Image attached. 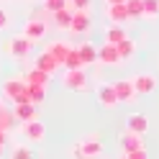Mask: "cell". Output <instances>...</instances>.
I'll return each instance as SVG.
<instances>
[{
  "label": "cell",
  "mask_w": 159,
  "mask_h": 159,
  "mask_svg": "<svg viewBox=\"0 0 159 159\" xmlns=\"http://www.w3.org/2000/svg\"><path fill=\"white\" fill-rule=\"evenodd\" d=\"M62 85L67 87V90H75V93L87 90V75H85V69H64Z\"/></svg>",
  "instance_id": "obj_1"
},
{
  "label": "cell",
  "mask_w": 159,
  "mask_h": 159,
  "mask_svg": "<svg viewBox=\"0 0 159 159\" xmlns=\"http://www.w3.org/2000/svg\"><path fill=\"white\" fill-rule=\"evenodd\" d=\"M21 128H23V139L28 144H41L46 139V126H44V121H39V118H34V121H28V123H21Z\"/></svg>",
  "instance_id": "obj_2"
},
{
  "label": "cell",
  "mask_w": 159,
  "mask_h": 159,
  "mask_svg": "<svg viewBox=\"0 0 159 159\" xmlns=\"http://www.w3.org/2000/svg\"><path fill=\"white\" fill-rule=\"evenodd\" d=\"M69 31L77 34V36H87V34L93 31V18H90V13H85V11H75L72 23H69Z\"/></svg>",
  "instance_id": "obj_3"
},
{
  "label": "cell",
  "mask_w": 159,
  "mask_h": 159,
  "mask_svg": "<svg viewBox=\"0 0 159 159\" xmlns=\"http://www.w3.org/2000/svg\"><path fill=\"white\" fill-rule=\"evenodd\" d=\"M31 49H34V41H28L23 36H13L11 41H8V54L13 59H26L31 54Z\"/></svg>",
  "instance_id": "obj_4"
},
{
  "label": "cell",
  "mask_w": 159,
  "mask_h": 159,
  "mask_svg": "<svg viewBox=\"0 0 159 159\" xmlns=\"http://www.w3.org/2000/svg\"><path fill=\"white\" fill-rule=\"evenodd\" d=\"M113 90H116V98H118V103H134L136 100V90H134V82H131V77H126V80H118V82H113Z\"/></svg>",
  "instance_id": "obj_5"
},
{
  "label": "cell",
  "mask_w": 159,
  "mask_h": 159,
  "mask_svg": "<svg viewBox=\"0 0 159 159\" xmlns=\"http://www.w3.org/2000/svg\"><path fill=\"white\" fill-rule=\"evenodd\" d=\"M95 98H98V103H100L103 108H108V111H113V108L118 105L116 90H113V85H108V82H100V85H98V90H95Z\"/></svg>",
  "instance_id": "obj_6"
},
{
  "label": "cell",
  "mask_w": 159,
  "mask_h": 159,
  "mask_svg": "<svg viewBox=\"0 0 159 159\" xmlns=\"http://www.w3.org/2000/svg\"><path fill=\"white\" fill-rule=\"evenodd\" d=\"M77 149H80V154L87 157V159H98V157L103 154V144H100V139H98V136L82 139V141L77 144Z\"/></svg>",
  "instance_id": "obj_7"
},
{
  "label": "cell",
  "mask_w": 159,
  "mask_h": 159,
  "mask_svg": "<svg viewBox=\"0 0 159 159\" xmlns=\"http://www.w3.org/2000/svg\"><path fill=\"white\" fill-rule=\"evenodd\" d=\"M23 39H28V41H39V39L46 36V23L39 21V18H28L26 26H23Z\"/></svg>",
  "instance_id": "obj_8"
},
{
  "label": "cell",
  "mask_w": 159,
  "mask_h": 159,
  "mask_svg": "<svg viewBox=\"0 0 159 159\" xmlns=\"http://www.w3.org/2000/svg\"><path fill=\"white\" fill-rule=\"evenodd\" d=\"M131 82H134L136 95H149V93L157 90V77L154 75H136V77H131Z\"/></svg>",
  "instance_id": "obj_9"
},
{
  "label": "cell",
  "mask_w": 159,
  "mask_h": 159,
  "mask_svg": "<svg viewBox=\"0 0 159 159\" xmlns=\"http://www.w3.org/2000/svg\"><path fill=\"white\" fill-rule=\"evenodd\" d=\"M98 62L105 67H116V64H121V57H118L113 44H103V46H98Z\"/></svg>",
  "instance_id": "obj_10"
},
{
  "label": "cell",
  "mask_w": 159,
  "mask_h": 159,
  "mask_svg": "<svg viewBox=\"0 0 159 159\" xmlns=\"http://www.w3.org/2000/svg\"><path fill=\"white\" fill-rule=\"evenodd\" d=\"M126 131L144 136V134L149 131V118H146L144 113H131V116H128V121H126Z\"/></svg>",
  "instance_id": "obj_11"
},
{
  "label": "cell",
  "mask_w": 159,
  "mask_h": 159,
  "mask_svg": "<svg viewBox=\"0 0 159 159\" xmlns=\"http://www.w3.org/2000/svg\"><path fill=\"white\" fill-rule=\"evenodd\" d=\"M118 146H121V152L128 154V152H136V149H144V141L139 134H131V131H123L121 139H118Z\"/></svg>",
  "instance_id": "obj_12"
},
{
  "label": "cell",
  "mask_w": 159,
  "mask_h": 159,
  "mask_svg": "<svg viewBox=\"0 0 159 159\" xmlns=\"http://www.w3.org/2000/svg\"><path fill=\"white\" fill-rule=\"evenodd\" d=\"M77 54H80V62H82V67L95 64V62H98V46H95L93 41L80 44V46H77Z\"/></svg>",
  "instance_id": "obj_13"
},
{
  "label": "cell",
  "mask_w": 159,
  "mask_h": 159,
  "mask_svg": "<svg viewBox=\"0 0 159 159\" xmlns=\"http://www.w3.org/2000/svg\"><path fill=\"white\" fill-rule=\"evenodd\" d=\"M13 121H21V123H28L36 118V105L31 103H23V105H13Z\"/></svg>",
  "instance_id": "obj_14"
},
{
  "label": "cell",
  "mask_w": 159,
  "mask_h": 159,
  "mask_svg": "<svg viewBox=\"0 0 159 159\" xmlns=\"http://www.w3.org/2000/svg\"><path fill=\"white\" fill-rule=\"evenodd\" d=\"M23 87H26V80H23V77H11V80H5V82H3V98L13 100V98L21 93Z\"/></svg>",
  "instance_id": "obj_15"
},
{
  "label": "cell",
  "mask_w": 159,
  "mask_h": 159,
  "mask_svg": "<svg viewBox=\"0 0 159 159\" xmlns=\"http://www.w3.org/2000/svg\"><path fill=\"white\" fill-rule=\"evenodd\" d=\"M116 52H118V57H121V62H128V59L136 57V41H134L131 36H126L123 41L116 44Z\"/></svg>",
  "instance_id": "obj_16"
},
{
  "label": "cell",
  "mask_w": 159,
  "mask_h": 159,
  "mask_svg": "<svg viewBox=\"0 0 159 159\" xmlns=\"http://www.w3.org/2000/svg\"><path fill=\"white\" fill-rule=\"evenodd\" d=\"M36 69H41V72H46L49 77H52L57 69H59V62H57V59L49 54V52H44V54L36 57Z\"/></svg>",
  "instance_id": "obj_17"
},
{
  "label": "cell",
  "mask_w": 159,
  "mask_h": 159,
  "mask_svg": "<svg viewBox=\"0 0 159 159\" xmlns=\"http://www.w3.org/2000/svg\"><path fill=\"white\" fill-rule=\"evenodd\" d=\"M108 21L113 26H121L128 21V13H126V3H118V5H108Z\"/></svg>",
  "instance_id": "obj_18"
},
{
  "label": "cell",
  "mask_w": 159,
  "mask_h": 159,
  "mask_svg": "<svg viewBox=\"0 0 159 159\" xmlns=\"http://www.w3.org/2000/svg\"><path fill=\"white\" fill-rule=\"evenodd\" d=\"M69 49H72V46H69L67 41H52V44L46 46V52H49V54H52V57L57 59V62H59V67H62V62H64V57L69 54Z\"/></svg>",
  "instance_id": "obj_19"
},
{
  "label": "cell",
  "mask_w": 159,
  "mask_h": 159,
  "mask_svg": "<svg viewBox=\"0 0 159 159\" xmlns=\"http://www.w3.org/2000/svg\"><path fill=\"white\" fill-rule=\"evenodd\" d=\"M54 16V23H57V28H62V31H64V28H69V23H72V16H75V11H72V8H62V11H57V13H52Z\"/></svg>",
  "instance_id": "obj_20"
},
{
  "label": "cell",
  "mask_w": 159,
  "mask_h": 159,
  "mask_svg": "<svg viewBox=\"0 0 159 159\" xmlns=\"http://www.w3.org/2000/svg\"><path fill=\"white\" fill-rule=\"evenodd\" d=\"M26 85H41V87H46V85H49V75L34 67L31 72L26 75Z\"/></svg>",
  "instance_id": "obj_21"
},
{
  "label": "cell",
  "mask_w": 159,
  "mask_h": 159,
  "mask_svg": "<svg viewBox=\"0 0 159 159\" xmlns=\"http://www.w3.org/2000/svg\"><path fill=\"white\" fill-rule=\"evenodd\" d=\"M123 39H126V28H121V26H111V28H108V31H105V44H118V41H123Z\"/></svg>",
  "instance_id": "obj_22"
},
{
  "label": "cell",
  "mask_w": 159,
  "mask_h": 159,
  "mask_svg": "<svg viewBox=\"0 0 159 159\" xmlns=\"http://www.w3.org/2000/svg\"><path fill=\"white\" fill-rule=\"evenodd\" d=\"M128 18H144V0H126Z\"/></svg>",
  "instance_id": "obj_23"
},
{
  "label": "cell",
  "mask_w": 159,
  "mask_h": 159,
  "mask_svg": "<svg viewBox=\"0 0 159 159\" xmlns=\"http://www.w3.org/2000/svg\"><path fill=\"white\" fill-rule=\"evenodd\" d=\"M28 95H31V105H41L46 100V87L41 85H28Z\"/></svg>",
  "instance_id": "obj_24"
},
{
  "label": "cell",
  "mask_w": 159,
  "mask_h": 159,
  "mask_svg": "<svg viewBox=\"0 0 159 159\" xmlns=\"http://www.w3.org/2000/svg\"><path fill=\"white\" fill-rule=\"evenodd\" d=\"M62 67H64V69H82V62H80V54H77V49H75V46L69 49V54L64 57Z\"/></svg>",
  "instance_id": "obj_25"
},
{
  "label": "cell",
  "mask_w": 159,
  "mask_h": 159,
  "mask_svg": "<svg viewBox=\"0 0 159 159\" xmlns=\"http://www.w3.org/2000/svg\"><path fill=\"white\" fill-rule=\"evenodd\" d=\"M11 159H34V152L28 144H16L11 149Z\"/></svg>",
  "instance_id": "obj_26"
},
{
  "label": "cell",
  "mask_w": 159,
  "mask_h": 159,
  "mask_svg": "<svg viewBox=\"0 0 159 159\" xmlns=\"http://www.w3.org/2000/svg\"><path fill=\"white\" fill-rule=\"evenodd\" d=\"M13 123H16V121H13V113L5 111V108L0 105V131H3V134H11Z\"/></svg>",
  "instance_id": "obj_27"
},
{
  "label": "cell",
  "mask_w": 159,
  "mask_h": 159,
  "mask_svg": "<svg viewBox=\"0 0 159 159\" xmlns=\"http://www.w3.org/2000/svg\"><path fill=\"white\" fill-rule=\"evenodd\" d=\"M159 16V0H144V18H157Z\"/></svg>",
  "instance_id": "obj_28"
},
{
  "label": "cell",
  "mask_w": 159,
  "mask_h": 159,
  "mask_svg": "<svg viewBox=\"0 0 159 159\" xmlns=\"http://www.w3.org/2000/svg\"><path fill=\"white\" fill-rule=\"evenodd\" d=\"M62 8H67V0H44V11L46 13H57V11H62Z\"/></svg>",
  "instance_id": "obj_29"
},
{
  "label": "cell",
  "mask_w": 159,
  "mask_h": 159,
  "mask_svg": "<svg viewBox=\"0 0 159 159\" xmlns=\"http://www.w3.org/2000/svg\"><path fill=\"white\" fill-rule=\"evenodd\" d=\"M90 5H93V0H69V8L72 11H90Z\"/></svg>",
  "instance_id": "obj_30"
},
{
  "label": "cell",
  "mask_w": 159,
  "mask_h": 159,
  "mask_svg": "<svg viewBox=\"0 0 159 159\" xmlns=\"http://www.w3.org/2000/svg\"><path fill=\"white\" fill-rule=\"evenodd\" d=\"M23 103H31V95H28V85H26L23 90L13 98V105H23Z\"/></svg>",
  "instance_id": "obj_31"
},
{
  "label": "cell",
  "mask_w": 159,
  "mask_h": 159,
  "mask_svg": "<svg viewBox=\"0 0 159 159\" xmlns=\"http://www.w3.org/2000/svg\"><path fill=\"white\" fill-rule=\"evenodd\" d=\"M123 159H149V154H146V149H136V152L123 154Z\"/></svg>",
  "instance_id": "obj_32"
},
{
  "label": "cell",
  "mask_w": 159,
  "mask_h": 159,
  "mask_svg": "<svg viewBox=\"0 0 159 159\" xmlns=\"http://www.w3.org/2000/svg\"><path fill=\"white\" fill-rule=\"evenodd\" d=\"M8 23H11V18H8V13L3 11V8H0V31H5Z\"/></svg>",
  "instance_id": "obj_33"
},
{
  "label": "cell",
  "mask_w": 159,
  "mask_h": 159,
  "mask_svg": "<svg viewBox=\"0 0 159 159\" xmlns=\"http://www.w3.org/2000/svg\"><path fill=\"white\" fill-rule=\"evenodd\" d=\"M5 144H8V134L0 131V146H5Z\"/></svg>",
  "instance_id": "obj_34"
},
{
  "label": "cell",
  "mask_w": 159,
  "mask_h": 159,
  "mask_svg": "<svg viewBox=\"0 0 159 159\" xmlns=\"http://www.w3.org/2000/svg\"><path fill=\"white\" fill-rule=\"evenodd\" d=\"M118 3H126V0H105V5H118Z\"/></svg>",
  "instance_id": "obj_35"
},
{
  "label": "cell",
  "mask_w": 159,
  "mask_h": 159,
  "mask_svg": "<svg viewBox=\"0 0 159 159\" xmlns=\"http://www.w3.org/2000/svg\"><path fill=\"white\" fill-rule=\"evenodd\" d=\"M3 149H5V146H0V159H3Z\"/></svg>",
  "instance_id": "obj_36"
},
{
  "label": "cell",
  "mask_w": 159,
  "mask_h": 159,
  "mask_svg": "<svg viewBox=\"0 0 159 159\" xmlns=\"http://www.w3.org/2000/svg\"><path fill=\"white\" fill-rule=\"evenodd\" d=\"M0 105H3V103H0Z\"/></svg>",
  "instance_id": "obj_37"
}]
</instances>
